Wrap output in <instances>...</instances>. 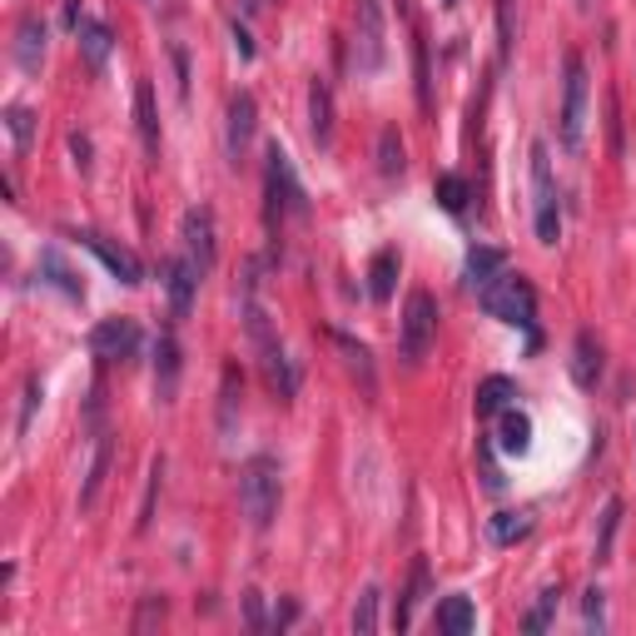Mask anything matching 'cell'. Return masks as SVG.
I'll return each instance as SVG.
<instances>
[{"instance_id": "obj_1", "label": "cell", "mask_w": 636, "mask_h": 636, "mask_svg": "<svg viewBox=\"0 0 636 636\" xmlns=\"http://www.w3.org/2000/svg\"><path fill=\"white\" fill-rule=\"evenodd\" d=\"M254 264H249V279H244V328H249V344L259 348V364H264V378H269V388L279 394L284 403H294V394H299V378H294V364L289 354L279 348V338H274L269 328V314L259 309V279H254Z\"/></svg>"}, {"instance_id": "obj_2", "label": "cell", "mask_w": 636, "mask_h": 636, "mask_svg": "<svg viewBox=\"0 0 636 636\" xmlns=\"http://www.w3.org/2000/svg\"><path fill=\"white\" fill-rule=\"evenodd\" d=\"M289 215H309L304 205V189L289 169V155L279 145H269V175H264V225H269V239L279 249V235H284V219Z\"/></svg>"}, {"instance_id": "obj_3", "label": "cell", "mask_w": 636, "mask_h": 636, "mask_svg": "<svg viewBox=\"0 0 636 636\" xmlns=\"http://www.w3.org/2000/svg\"><path fill=\"white\" fill-rule=\"evenodd\" d=\"M239 507L244 517H249L254 533H264V527L279 517V463L274 458H249L239 473Z\"/></svg>"}, {"instance_id": "obj_4", "label": "cell", "mask_w": 636, "mask_h": 636, "mask_svg": "<svg viewBox=\"0 0 636 636\" xmlns=\"http://www.w3.org/2000/svg\"><path fill=\"white\" fill-rule=\"evenodd\" d=\"M477 304H483V314L503 318V324H513V328H533L537 324V294H533V284H527L523 274L503 269L487 289H477Z\"/></svg>"}, {"instance_id": "obj_5", "label": "cell", "mask_w": 636, "mask_h": 636, "mask_svg": "<svg viewBox=\"0 0 636 636\" xmlns=\"http://www.w3.org/2000/svg\"><path fill=\"white\" fill-rule=\"evenodd\" d=\"M433 338H438V299L428 289H413L403 304V324H398V354L408 368H418L428 358Z\"/></svg>"}, {"instance_id": "obj_6", "label": "cell", "mask_w": 636, "mask_h": 636, "mask_svg": "<svg viewBox=\"0 0 636 636\" xmlns=\"http://www.w3.org/2000/svg\"><path fill=\"white\" fill-rule=\"evenodd\" d=\"M557 140H562V150H567V155H582V140H587V60H582V56H567Z\"/></svg>"}, {"instance_id": "obj_7", "label": "cell", "mask_w": 636, "mask_h": 636, "mask_svg": "<svg viewBox=\"0 0 636 636\" xmlns=\"http://www.w3.org/2000/svg\"><path fill=\"white\" fill-rule=\"evenodd\" d=\"M384 56H388L384 0H358V10H354V66H358V76L384 70Z\"/></svg>"}, {"instance_id": "obj_8", "label": "cell", "mask_w": 636, "mask_h": 636, "mask_svg": "<svg viewBox=\"0 0 636 636\" xmlns=\"http://www.w3.org/2000/svg\"><path fill=\"white\" fill-rule=\"evenodd\" d=\"M533 195H537V239L557 244L562 235V215H557V185H553V159H547V145H533Z\"/></svg>"}, {"instance_id": "obj_9", "label": "cell", "mask_w": 636, "mask_h": 636, "mask_svg": "<svg viewBox=\"0 0 636 636\" xmlns=\"http://www.w3.org/2000/svg\"><path fill=\"white\" fill-rule=\"evenodd\" d=\"M185 259L195 264L199 279H209L219 264V229H215V209H189L185 215Z\"/></svg>"}, {"instance_id": "obj_10", "label": "cell", "mask_w": 636, "mask_h": 636, "mask_svg": "<svg viewBox=\"0 0 636 636\" xmlns=\"http://www.w3.org/2000/svg\"><path fill=\"white\" fill-rule=\"evenodd\" d=\"M140 324L135 318H105V324L90 328V354L105 358V364H130L140 354Z\"/></svg>"}, {"instance_id": "obj_11", "label": "cell", "mask_w": 636, "mask_h": 636, "mask_svg": "<svg viewBox=\"0 0 636 636\" xmlns=\"http://www.w3.org/2000/svg\"><path fill=\"white\" fill-rule=\"evenodd\" d=\"M76 239H80L85 249L95 254V259L105 264V269L115 274V279L125 284V289H135V284H145V269H140V259H135L130 249H120V244H110V239H105V235H95V229H80Z\"/></svg>"}, {"instance_id": "obj_12", "label": "cell", "mask_w": 636, "mask_h": 636, "mask_svg": "<svg viewBox=\"0 0 636 636\" xmlns=\"http://www.w3.org/2000/svg\"><path fill=\"white\" fill-rule=\"evenodd\" d=\"M254 120H259V105H254L249 90H239L235 100H229V130H225V150H229V159H235V165H239L244 155H249Z\"/></svg>"}, {"instance_id": "obj_13", "label": "cell", "mask_w": 636, "mask_h": 636, "mask_svg": "<svg viewBox=\"0 0 636 636\" xmlns=\"http://www.w3.org/2000/svg\"><path fill=\"white\" fill-rule=\"evenodd\" d=\"M199 274H195V264L179 254V259H169L165 264V289H169V314L175 318H189V309H195V289H199Z\"/></svg>"}, {"instance_id": "obj_14", "label": "cell", "mask_w": 636, "mask_h": 636, "mask_svg": "<svg viewBox=\"0 0 636 636\" xmlns=\"http://www.w3.org/2000/svg\"><path fill=\"white\" fill-rule=\"evenodd\" d=\"M175 388H179V338L165 328V334L155 338V394H159V403H175Z\"/></svg>"}, {"instance_id": "obj_15", "label": "cell", "mask_w": 636, "mask_h": 636, "mask_svg": "<svg viewBox=\"0 0 636 636\" xmlns=\"http://www.w3.org/2000/svg\"><path fill=\"white\" fill-rule=\"evenodd\" d=\"M40 60H46V20H40V16H20V26H16V66L26 70V76H36Z\"/></svg>"}, {"instance_id": "obj_16", "label": "cell", "mask_w": 636, "mask_h": 636, "mask_svg": "<svg viewBox=\"0 0 636 636\" xmlns=\"http://www.w3.org/2000/svg\"><path fill=\"white\" fill-rule=\"evenodd\" d=\"M309 135L318 150H334V90L324 80L309 85Z\"/></svg>"}, {"instance_id": "obj_17", "label": "cell", "mask_w": 636, "mask_h": 636, "mask_svg": "<svg viewBox=\"0 0 636 636\" xmlns=\"http://www.w3.org/2000/svg\"><path fill=\"white\" fill-rule=\"evenodd\" d=\"M135 125H140L145 155L159 159V110H155V85L150 80L135 85Z\"/></svg>"}, {"instance_id": "obj_18", "label": "cell", "mask_w": 636, "mask_h": 636, "mask_svg": "<svg viewBox=\"0 0 636 636\" xmlns=\"http://www.w3.org/2000/svg\"><path fill=\"white\" fill-rule=\"evenodd\" d=\"M572 378H577V388H597V378H602L597 334H577V344H572Z\"/></svg>"}, {"instance_id": "obj_19", "label": "cell", "mask_w": 636, "mask_h": 636, "mask_svg": "<svg viewBox=\"0 0 636 636\" xmlns=\"http://www.w3.org/2000/svg\"><path fill=\"white\" fill-rule=\"evenodd\" d=\"M398 269H403L398 249H378V254H374V264H368V294H374V304H388V299H394Z\"/></svg>"}, {"instance_id": "obj_20", "label": "cell", "mask_w": 636, "mask_h": 636, "mask_svg": "<svg viewBox=\"0 0 636 636\" xmlns=\"http://www.w3.org/2000/svg\"><path fill=\"white\" fill-rule=\"evenodd\" d=\"M110 458H115V443L95 438V458H90V473H85V487H80V513H90L95 497H100L105 477H110Z\"/></svg>"}, {"instance_id": "obj_21", "label": "cell", "mask_w": 636, "mask_h": 636, "mask_svg": "<svg viewBox=\"0 0 636 636\" xmlns=\"http://www.w3.org/2000/svg\"><path fill=\"white\" fill-rule=\"evenodd\" d=\"M497 448L523 458V453L533 448V418L517 413V408H503V423H497Z\"/></svg>"}, {"instance_id": "obj_22", "label": "cell", "mask_w": 636, "mask_h": 636, "mask_svg": "<svg viewBox=\"0 0 636 636\" xmlns=\"http://www.w3.org/2000/svg\"><path fill=\"white\" fill-rule=\"evenodd\" d=\"M428 597V562H413V572H408V592L398 597V612H394V627L398 632H408L413 627V612H418V602Z\"/></svg>"}, {"instance_id": "obj_23", "label": "cell", "mask_w": 636, "mask_h": 636, "mask_svg": "<svg viewBox=\"0 0 636 636\" xmlns=\"http://www.w3.org/2000/svg\"><path fill=\"white\" fill-rule=\"evenodd\" d=\"M110 50H115L110 26H105V20H85V26H80V56H85V66L100 70L105 60H110Z\"/></svg>"}, {"instance_id": "obj_24", "label": "cell", "mask_w": 636, "mask_h": 636, "mask_svg": "<svg viewBox=\"0 0 636 636\" xmlns=\"http://www.w3.org/2000/svg\"><path fill=\"white\" fill-rule=\"evenodd\" d=\"M438 627L448 632V636H468V632L477 627L473 602H468V597H443V602H438Z\"/></svg>"}, {"instance_id": "obj_25", "label": "cell", "mask_w": 636, "mask_h": 636, "mask_svg": "<svg viewBox=\"0 0 636 636\" xmlns=\"http://www.w3.org/2000/svg\"><path fill=\"white\" fill-rule=\"evenodd\" d=\"M503 269H507V254L503 249H473L468 254V284H473V289H487V284H493Z\"/></svg>"}, {"instance_id": "obj_26", "label": "cell", "mask_w": 636, "mask_h": 636, "mask_svg": "<svg viewBox=\"0 0 636 636\" xmlns=\"http://www.w3.org/2000/svg\"><path fill=\"white\" fill-rule=\"evenodd\" d=\"M527 533H533V517H527V513H497L493 523H487V537H493L497 547H513V543H523Z\"/></svg>"}, {"instance_id": "obj_27", "label": "cell", "mask_w": 636, "mask_h": 636, "mask_svg": "<svg viewBox=\"0 0 636 636\" xmlns=\"http://www.w3.org/2000/svg\"><path fill=\"white\" fill-rule=\"evenodd\" d=\"M334 348L348 358V368H354V378H364V394H374V354H368L364 344H354L348 334H334Z\"/></svg>"}, {"instance_id": "obj_28", "label": "cell", "mask_w": 636, "mask_h": 636, "mask_svg": "<svg viewBox=\"0 0 636 636\" xmlns=\"http://www.w3.org/2000/svg\"><path fill=\"white\" fill-rule=\"evenodd\" d=\"M507 398H517L513 378H487V384L477 388V418H497V413L507 408Z\"/></svg>"}, {"instance_id": "obj_29", "label": "cell", "mask_w": 636, "mask_h": 636, "mask_svg": "<svg viewBox=\"0 0 636 636\" xmlns=\"http://www.w3.org/2000/svg\"><path fill=\"white\" fill-rule=\"evenodd\" d=\"M239 423V368H225V388H219V433H235Z\"/></svg>"}, {"instance_id": "obj_30", "label": "cell", "mask_w": 636, "mask_h": 636, "mask_svg": "<svg viewBox=\"0 0 636 636\" xmlns=\"http://www.w3.org/2000/svg\"><path fill=\"white\" fill-rule=\"evenodd\" d=\"M403 165H408V159H403V140H398L394 125H388V130L378 135V175H384V179H398Z\"/></svg>"}, {"instance_id": "obj_31", "label": "cell", "mask_w": 636, "mask_h": 636, "mask_svg": "<svg viewBox=\"0 0 636 636\" xmlns=\"http://www.w3.org/2000/svg\"><path fill=\"white\" fill-rule=\"evenodd\" d=\"M433 195H438V205L448 209V215H463V209H468V179H463V175H443L438 185H433Z\"/></svg>"}, {"instance_id": "obj_32", "label": "cell", "mask_w": 636, "mask_h": 636, "mask_svg": "<svg viewBox=\"0 0 636 636\" xmlns=\"http://www.w3.org/2000/svg\"><path fill=\"white\" fill-rule=\"evenodd\" d=\"M617 527H622V503L612 497L607 507H602V533H597V567L602 562H612V537H617Z\"/></svg>"}, {"instance_id": "obj_33", "label": "cell", "mask_w": 636, "mask_h": 636, "mask_svg": "<svg viewBox=\"0 0 636 636\" xmlns=\"http://www.w3.org/2000/svg\"><path fill=\"white\" fill-rule=\"evenodd\" d=\"M6 125H10V140H16V150H30V135H36V115H30L26 105H10V110H6Z\"/></svg>"}, {"instance_id": "obj_34", "label": "cell", "mask_w": 636, "mask_h": 636, "mask_svg": "<svg viewBox=\"0 0 636 636\" xmlns=\"http://www.w3.org/2000/svg\"><path fill=\"white\" fill-rule=\"evenodd\" d=\"M378 602H384V592L378 587H368L364 597H358V607H354V632H378Z\"/></svg>"}, {"instance_id": "obj_35", "label": "cell", "mask_w": 636, "mask_h": 636, "mask_svg": "<svg viewBox=\"0 0 636 636\" xmlns=\"http://www.w3.org/2000/svg\"><path fill=\"white\" fill-rule=\"evenodd\" d=\"M413 70H418V105L423 115L433 110V80H428V46H423V36L413 40Z\"/></svg>"}, {"instance_id": "obj_36", "label": "cell", "mask_w": 636, "mask_h": 636, "mask_svg": "<svg viewBox=\"0 0 636 636\" xmlns=\"http://www.w3.org/2000/svg\"><path fill=\"white\" fill-rule=\"evenodd\" d=\"M40 269H46V274H50V284H56V289H66V294H70V299H80V294H85V289H80V284H76V274H70V269H66V264H60V259H56V254H46V259H40Z\"/></svg>"}, {"instance_id": "obj_37", "label": "cell", "mask_w": 636, "mask_h": 636, "mask_svg": "<svg viewBox=\"0 0 636 636\" xmlns=\"http://www.w3.org/2000/svg\"><path fill=\"white\" fill-rule=\"evenodd\" d=\"M553 612H557V587H547L543 602H537V607L527 612L523 627H527V632H547V627H553Z\"/></svg>"}, {"instance_id": "obj_38", "label": "cell", "mask_w": 636, "mask_h": 636, "mask_svg": "<svg viewBox=\"0 0 636 636\" xmlns=\"http://www.w3.org/2000/svg\"><path fill=\"white\" fill-rule=\"evenodd\" d=\"M602 607H607V602H602V587H587V602H582V612H587V627L592 632H602Z\"/></svg>"}, {"instance_id": "obj_39", "label": "cell", "mask_w": 636, "mask_h": 636, "mask_svg": "<svg viewBox=\"0 0 636 636\" xmlns=\"http://www.w3.org/2000/svg\"><path fill=\"white\" fill-rule=\"evenodd\" d=\"M497 30H503V60L513 50V0H497Z\"/></svg>"}, {"instance_id": "obj_40", "label": "cell", "mask_w": 636, "mask_h": 636, "mask_svg": "<svg viewBox=\"0 0 636 636\" xmlns=\"http://www.w3.org/2000/svg\"><path fill=\"white\" fill-rule=\"evenodd\" d=\"M36 403H40V384H36V378H30V384H26V403H20V423H16L20 433L30 428V413H36Z\"/></svg>"}, {"instance_id": "obj_41", "label": "cell", "mask_w": 636, "mask_h": 636, "mask_svg": "<svg viewBox=\"0 0 636 636\" xmlns=\"http://www.w3.org/2000/svg\"><path fill=\"white\" fill-rule=\"evenodd\" d=\"M159 617H165V597H150V602H145V612H140V617H135V632L155 627V622H159Z\"/></svg>"}, {"instance_id": "obj_42", "label": "cell", "mask_w": 636, "mask_h": 636, "mask_svg": "<svg viewBox=\"0 0 636 636\" xmlns=\"http://www.w3.org/2000/svg\"><path fill=\"white\" fill-rule=\"evenodd\" d=\"M244 617H249L254 632L264 627V597H259V592H249V597H244Z\"/></svg>"}, {"instance_id": "obj_43", "label": "cell", "mask_w": 636, "mask_h": 636, "mask_svg": "<svg viewBox=\"0 0 636 636\" xmlns=\"http://www.w3.org/2000/svg\"><path fill=\"white\" fill-rule=\"evenodd\" d=\"M235 50H239L244 60H254V40H249V30H244L239 20H235Z\"/></svg>"}, {"instance_id": "obj_44", "label": "cell", "mask_w": 636, "mask_h": 636, "mask_svg": "<svg viewBox=\"0 0 636 636\" xmlns=\"http://www.w3.org/2000/svg\"><path fill=\"white\" fill-rule=\"evenodd\" d=\"M239 10H244V16H259V10H264V0H239Z\"/></svg>"}, {"instance_id": "obj_45", "label": "cell", "mask_w": 636, "mask_h": 636, "mask_svg": "<svg viewBox=\"0 0 636 636\" xmlns=\"http://www.w3.org/2000/svg\"><path fill=\"white\" fill-rule=\"evenodd\" d=\"M398 10H408V0H398Z\"/></svg>"}, {"instance_id": "obj_46", "label": "cell", "mask_w": 636, "mask_h": 636, "mask_svg": "<svg viewBox=\"0 0 636 636\" xmlns=\"http://www.w3.org/2000/svg\"><path fill=\"white\" fill-rule=\"evenodd\" d=\"M587 6H592V0H582V10H587Z\"/></svg>"}]
</instances>
